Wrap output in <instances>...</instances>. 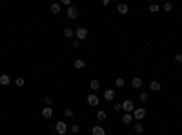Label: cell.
I'll return each mask as SVG.
<instances>
[{
    "instance_id": "obj_1",
    "label": "cell",
    "mask_w": 182,
    "mask_h": 135,
    "mask_svg": "<svg viewBox=\"0 0 182 135\" xmlns=\"http://www.w3.org/2000/svg\"><path fill=\"white\" fill-rule=\"evenodd\" d=\"M75 33H77V40H86L88 38V35H89V31H88V27H77V31H75Z\"/></svg>"
},
{
    "instance_id": "obj_2",
    "label": "cell",
    "mask_w": 182,
    "mask_h": 135,
    "mask_svg": "<svg viewBox=\"0 0 182 135\" xmlns=\"http://www.w3.org/2000/svg\"><path fill=\"white\" fill-rule=\"evenodd\" d=\"M55 130H57L58 135H66V133H68V124L64 122V121H58V122L55 124Z\"/></svg>"
},
{
    "instance_id": "obj_3",
    "label": "cell",
    "mask_w": 182,
    "mask_h": 135,
    "mask_svg": "<svg viewBox=\"0 0 182 135\" xmlns=\"http://www.w3.org/2000/svg\"><path fill=\"white\" fill-rule=\"evenodd\" d=\"M66 15H68L69 20H77V17H78V9L75 7V6H69V7L66 9Z\"/></svg>"
},
{
    "instance_id": "obj_4",
    "label": "cell",
    "mask_w": 182,
    "mask_h": 135,
    "mask_svg": "<svg viewBox=\"0 0 182 135\" xmlns=\"http://www.w3.org/2000/svg\"><path fill=\"white\" fill-rule=\"evenodd\" d=\"M122 110L126 111V113H131V111H135V104H133V100H124L122 102Z\"/></svg>"
},
{
    "instance_id": "obj_5",
    "label": "cell",
    "mask_w": 182,
    "mask_h": 135,
    "mask_svg": "<svg viewBox=\"0 0 182 135\" xmlns=\"http://www.w3.org/2000/svg\"><path fill=\"white\" fill-rule=\"evenodd\" d=\"M86 100H88V104H89L91 108H97V106H99V97L95 95V93H89V95H88V99H86Z\"/></svg>"
},
{
    "instance_id": "obj_6",
    "label": "cell",
    "mask_w": 182,
    "mask_h": 135,
    "mask_svg": "<svg viewBox=\"0 0 182 135\" xmlns=\"http://www.w3.org/2000/svg\"><path fill=\"white\" fill-rule=\"evenodd\" d=\"M144 117H146V108H137V110H135V113H133V119L142 121Z\"/></svg>"
},
{
    "instance_id": "obj_7",
    "label": "cell",
    "mask_w": 182,
    "mask_h": 135,
    "mask_svg": "<svg viewBox=\"0 0 182 135\" xmlns=\"http://www.w3.org/2000/svg\"><path fill=\"white\" fill-rule=\"evenodd\" d=\"M91 133H93V135H106V130H104V126L97 124V126L91 128Z\"/></svg>"
},
{
    "instance_id": "obj_8",
    "label": "cell",
    "mask_w": 182,
    "mask_h": 135,
    "mask_svg": "<svg viewBox=\"0 0 182 135\" xmlns=\"http://www.w3.org/2000/svg\"><path fill=\"white\" fill-rule=\"evenodd\" d=\"M9 82H11V77H9L7 73L0 75V84H2V86H9Z\"/></svg>"
},
{
    "instance_id": "obj_9",
    "label": "cell",
    "mask_w": 182,
    "mask_h": 135,
    "mask_svg": "<svg viewBox=\"0 0 182 135\" xmlns=\"http://www.w3.org/2000/svg\"><path fill=\"white\" fill-rule=\"evenodd\" d=\"M73 66H75V69H82V68L86 66V60H84V58H75Z\"/></svg>"
},
{
    "instance_id": "obj_10",
    "label": "cell",
    "mask_w": 182,
    "mask_h": 135,
    "mask_svg": "<svg viewBox=\"0 0 182 135\" xmlns=\"http://www.w3.org/2000/svg\"><path fill=\"white\" fill-rule=\"evenodd\" d=\"M42 117H46V119H51V117H53V110H51V106H46L44 110H42Z\"/></svg>"
},
{
    "instance_id": "obj_11",
    "label": "cell",
    "mask_w": 182,
    "mask_h": 135,
    "mask_svg": "<svg viewBox=\"0 0 182 135\" xmlns=\"http://www.w3.org/2000/svg\"><path fill=\"white\" fill-rule=\"evenodd\" d=\"M117 11H119L120 15H126L127 11H129V7H127V4H119L117 6Z\"/></svg>"
},
{
    "instance_id": "obj_12",
    "label": "cell",
    "mask_w": 182,
    "mask_h": 135,
    "mask_svg": "<svg viewBox=\"0 0 182 135\" xmlns=\"http://www.w3.org/2000/svg\"><path fill=\"white\" fill-rule=\"evenodd\" d=\"M122 122L124 124H131L133 122V113H124V115H122Z\"/></svg>"
},
{
    "instance_id": "obj_13",
    "label": "cell",
    "mask_w": 182,
    "mask_h": 135,
    "mask_svg": "<svg viewBox=\"0 0 182 135\" xmlns=\"http://www.w3.org/2000/svg\"><path fill=\"white\" fill-rule=\"evenodd\" d=\"M104 99H106V100H113V99H115V91H113V90H106V91H104Z\"/></svg>"
},
{
    "instance_id": "obj_14",
    "label": "cell",
    "mask_w": 182,
    "mask_h": 135,
    "mask_svg": "<svg viewBox=\"0 0 182 135\" xmlns=\"http://www.w3.org/2000/svg\"><path fill=\"white\" fill-rule=\"evenodd\" d=\"M106 119H108V115H106V111L99 110V111H97V121H99V122H104Z\"/></svg>"
},
{
    "instance_id": "obj_15",
    "label": "cell",
    "mask_w": 182,
    "mask_h": 135,
    "mask_svg": "<svg viewBox=\"0 0 182 135\" xmlns=\"http://www.w3.org/2000/svg\"><path fill=\"white\" fill-rule=\"evenodd\" d=\"M131 86H133V88H140V86H142V79H140V77H133Z\"/></svg>"
},
{
    "instance_id": "obj_16",
    "label": "cell",
    "mask_w": 182,
    "mask_h": 135,
    "mask_svg": "<svg viewBox=\"0 0 182 135\" xmlns=\"http://www.w3.org/2000/svg\"><path fill=\"white\" fill-rule=\"evenodd\" d=\"M160 88H162V86H160V82H157V80H153L151 84H149V90H151V91H160Z\"/></svg>"
},
{
    "instance_id": "obj_17",
    "label": "cell",
    "mask_w": 182,
    "mask_h": 135,
    "mask_svg": "<svg viewBox=\"0 0 182 135\" xmlns=\"http://www.w3.org/2000/svg\"><path fill=\"white\" fill-rule=\"evenodd\" d=\"M89 88H91L93 91H97V90L100 88V82H99L97 79H93V80H91V84H89Z\"/></svg>"
},
{
    "instance_id": "obj_18",
    "label": "cell",
    "mask_w": 182,
    "mask_h": 135,
    "mask_svg": "<svg viewBox=\"0 0 182 135\" xmlns=\"http://www.w3.org/2000/svg\"><path fill=\"white\" fill-rule=\"evenodd\" d=\"M60 11H62V6H60V4H51V13L57 15V13H60Z\"/></svg>"
},
{
    "instance_id": "obj_19",
    "label": "cell",
    "mask_w": 182,
    "mask_h": 135,
    "mask_svg": "<svg viewBox=\"0 0 182 135\" xmlns=\"http://www.w3.org/2000/svg\"><path fill=\"white\" fill-rule=\"evenodd\" d=\"M75 35V31H73V27H66V29H64V37H66V38H71Z\"/></svg>"
},
{
    "instance_id": "obj_20",
    "label": "cell",
    "mask_w": 182,
    "mask_h": 135,
    "mask_svg": "<svg viewBox=\"0 0 182 135\" xmlns=\"http://www.w3.org/2000/svg\"><path fill=\"white\" fill-rule=\"evenodd\" d=\"M15 84H17V88H22V86L26 84V80H24L22 77H17V79H15Z\"/></svg>"
},
{
    "instance_id": "obj_21",
    "label": "cell",
    "mask_w": 182,
    "mask_h": 135,
    "mask_svg": "<svg viewBox=\"0 0 182 135\" xmlns=\"http://www.w3.org/2000/svg\"><path fill=\"white\" fill-rule=\"evenodd\" d=\"M75 115V111L71 110V108H66V111H64V117H66V119H71Z\"/></svg>"
},
{
    "instance_id": "obj_22",
    "label": "cell",
    "mask_w": 182,
    "mask_h": 135,
    "mask_svg": "<svg viewBox=\"0 0 182 135\" xmlns=\"http://www.w3.org/2000/svg\"><path fill=\"white\" fill-rule=\"evenodd\" d=\"M115 84H117V86H119V88H124V86H126V80H124L122 77H119V79H117V80H115Z\"/></svg>"
},
{
    "instance_id": "obj_23",
    "label": "cell",
    "mask_w": 182,
    "mask_h": 135,
    "mask_svg": "<svg viewBox=\"0 0 182 135\" xmlns=\"http://www.w3.org/2000/svg\"><path fill=\"white\" fill-rule=\"evenodd\" d=\"M138 99H140L142 102H147V100H149V95H147V93H146V91H142V93H140V95H138Z\"/></svg>"
},
{
    "instance_id": "obj_24",
    "label": "cell",
    "mask_w": 182,
    "mask_h": 135,
    "mask_svg": "<svg viewBox=\"0 0 182 135\" xmlns=\"http://www.w3.org/2000/svg\"><path fill=\"white\" fill-rule=\"evenodd\" d=\"M142 131H144V126H142L140 122H137L135 124V133H142Z\"/></svg>"
},
{
    "instance_id": "obj_25",
    "label": "cell",
    "mask_w": 182,
    "mask_h": 135,
    "mask_svg": "<svg viewBox=\"0 0 182 135\" xmlns=\"http://www.w3.org/2000/svg\"><path fill=\"white\" fill-rule=\"evenodd\" d=\"M69 130H71V133H75V135H77V133H80V128H78V124H73V126H71Z\"/></svg>"
},
{
    "instance_id": "obj_26",
    "label": "cell",
    "mask_w": 182,
    "mask_h": 135,
    "mask_svg": "<svg viewBox=\"0 0 182 135\" xmlns=\"http://www.w3.org/2000/svg\"><path fill=\"white\" fill-rule=\"evenodd\" d=\"M171 9H173V4H171V2H166V4H164V11H166V13H169Z\"/></svg>"
},
{
    "instance_id": "obj_27",
    "label": "cell",
    "mask_w": 182,
    "mask_h": 135,
    "mask_svg": "<svg viewBox=\"0 0 182 135\" xmlns=\"http://www.w3.org/2000/svg\"><path fill=\"white\" fill-rule=\"evenodd\" d=\"M113 110H115V111H120V110H122V102H115V104H113Z\"/></svg>"
},
{
    "instance_id": "obj_28",
    "label": "cell",
    "mask_w": 182,
    "mask_h": 135,
    "mask_svg": "<svg viewBox=\"0 0 182 135\" xmlns=\"http://www.w3.org/2000/svg\"><path fill=\"white\" fill-rule=\"evenodd\" d=\"M158 9H160V7H158L157 4H151V6H149V11H151V13H157Z\"/></svg>"
},
{
    "instance_id": "obj_29",
    "label": "cell",
    "mask_w": 182,
    "mask_h": 135,
    "mask_svg": "<svg viewBox=\"0 0 182 135\" xmlns=\"http://www.w3.org/2000/svg\"><path fill=\"white\" fill-rule=\"evenodd\" d=\"M44 102H46V106H51V102H53V99H51L49 95H46V97H44Z\"/></svg>"
},
{
    "instance_id": "obj_30",
    "label": "cell",
    "mask_w": 182,
    "mask_h": 135,
    "mask_svg": "<svg viewBox=\"0 0 182 135\" xmlns=\"http://www.w3.org/2000/svg\"><path fill=\"white\" fill-rule=\"evenodd\" d=\"M71 46H73L75 49H77V48H80V40H77V38H75L73 42H71Z\"/></svg>"
},
{
    "instance_id": "obj_31",
    "label": "cell",
    "mask_w": 182,
    "mask_h": 135,
    "mask_svg": "<svg viewBox=\"0 0 182 135\" xmlns=\"http://www.w3.org/2000/svg\"><path fill=\"white\" fill-rule=\"evenodd\" d=\"M175 62H178V64H182V53H177V55H175Z\"/></svg>"
},
{
    "instance_id": "obj_32",
    "label": "cell",
    "mask_w": 182,
    "mask_h": 135,
    "mask_svg": "<svg viewBox=\"0 0 182 135\" xmlns=\"http://www.w3.org/2000/svg\"><path fill=\"white\" fill-rule=\"evenodd\" d=\"M100 4H102V6H104V7H108V6H109V4H111V0H102V2H100Z\"/></svg>"
},
{
    "instance_id": "obj_33",
    "label": "cell",
    "mask_w": 182,
    "mask_h": 135,
    "mask_svg": "<svg viewBox=\"0 0 182 135\" xmlns=\"http://www.w3.org/2000/svg\"><path fill=\"white\" fill-rule=\"evenodd\" d=\"M129 135H133V133H129Z\"/></svg>"
}]
</instances>
